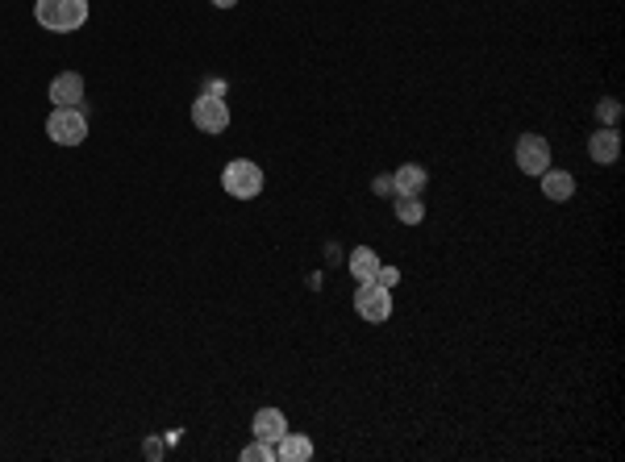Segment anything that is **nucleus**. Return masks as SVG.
Segmentation results:
<instances>
[{"instance_id": "nucleus-1", "label": "nucleus", "mask_w": 625, "mask_h": 462, "mask_svg": "<svg viewBox=\"0 0 625 462\" xmlns=\"http://www.w3.org/2000/svg\"><path fill=\"white\" fill-rule=\"evenodd\" d=\"M34 22L50 34H76L88 22V0H38Z\"/></svg>"}, {"instance_id": "nucleus-2", "label": "nucleus", "mask_w": 625, "mask_h": 462, "mask_svg": "<svg viewBox=\"0 0 625 462\" xmlns=\"http://www.w3.org/2000/svg\"><path fill=\"white\" fill-rule=\"evenodd\" d=\"M263 167L259 163H250V158H229L226 167H221V188H226L234 200H254L263 192Z\"/></svg>"}, {"instance_id": "nucleus-3", "label": "nucleus", "mask_w": 625, "mask_h": 462, "mask_svg": "<svg viewBox=\"0 0 625 462\" xmlns=\"http://www.w3.org/2000/svg\"><path fill=\"white\" fill-rule=\"evenodd\" d=\"M46 134H50L55 147H80L88 138V117L80 109H55L50 121H46Z\"/></svg>"}, {"instance_id": "nucleus-4", "label": "nucleus", "mask_w": 625, "mask_h": 462, "mask_svg": "<svg viewBox=\"0 0 625 462\" xmlns=\"http://www.w3.org/2000/svg\"><path fill=\"white\" fill-rule=\"evenodd\" d=\"M354 313L363 316V321H371V325H384L388 316H392V292L379 288L375 280L359 283V292H354Z\"/></svg>"}, {"instance_id": "nucleus-5", "label": "nucleus", "mask_w": 625, "mask_h": 462, "mask_svg": "<svg viewBox=\"0 0 625 462\" xmlns=\"http://www.w3.org/2000/svg\"><path fill=\"white\" fill-rule=\"evenodd\" d=\"M192 125L201 129V134H226L229 129V104L221 101V96L201 92V96L192 101Z\"/></svg>"}, {"instance_id": "nucleus-6", "label": "nucleus", "mask_w": 625, "mask_h": 462, "mask_svg": "<svg viewBox=\"0 0 625 462\" xmlns=\"http://www.w3.org/2000/svg\"><path fill=\"white\" fill-rule=\"evenodd\" d=\"M550 167V142L542 134H522L517 138V171L525 175H542Z\"/></svg>"}, {"instance_id": "nucleus-7", "label": "nucleus", "mask_w": 625, "mask_h": 462, "mask_svg": "<svg viewBox=\"0 0 625 462\" xmlns=\"http://www.w3.org/2000/svg\"><path fill=\"white\" fill-rule=\"evenodd\" d=\"M84 101V76L80 71H63L50 79V104L55 109H80Z\"/></svg>"}, {"instance_id": "nucleus-8", "label": "nucleus", "mask_w": 625, "mask_h": 462, "mask_svg": "<svg viewBox=\"0 0 625 462\" xmlns=\"http://www.w3.org/2000/svg\"><path fill=\"white\" fill-rule=\"evenodd\" d=\"M617 155H621V134H617L613 125H601V129L588 138V158L601 163V167H609V163H617Z\"/></svg>"}, {"instance_id": "nucleus-9", "label": "nucleus", "mask_w": 625, "mask_h": 462, "mask_svg": "<svg viewBox=\"0 0 625 462\" xmlns=\"http://www.w3.org/2000/svg\"><path fill=\"white\" fill-rule=\"evenodd\" d=\"M430 183V171L421 163H405V167L392 171V196H421Z\"/></svg>"}, {"instance_id": "nucleus-10", "label": "nucleus", "mask_w": 625, "mask_h": 462, "mask_svg": "<svg viewBox=\"0 0 625 462\" xmlns=\"http://www.w3.org/2000/svg\"><path fill=\"white\" fill-rule=\"evenodd\" d=\"M542 196L546 200H555V204H567L571 196H576V175L571 171H555V167H546L542 175Z\"/></svg>"}, {"instance_id": "nucleus-11", "label": "nucleus", "mask_w": 625, "mask_h": 462, "mask_svg": "<svg viewBox=\"0 0 625 462\" xmlns=\"http://www.w3.org/2000/svg\"><path fill=\"white\" fill-rule=\"evenodd\" d=\"M250 433H254V438L259 441H280L288 433V417L284 413H280V408H259V413H254V425H250Z\"/></svg>"}, {"instance_id": "nucleus-12", "label": "nucleus", "mask_w": 625, "mask_h": 462, "mask_svg": "<svg viewBox=\"0 0 625 462\" xmlns=\"http://www.w3.org/2000/svg\"><path fill=\"white\" fill-rule=\"evenodd\" d=\"M275 458L280 462H308L313 458V441H308L305 433H292V429H288L284 438L275 441Z\"/></svg>"}, {"instance_id": "nucleus-13", "label": "nucleus", "mask_w": 625, "mask_h": 462, "mask_svg": "<svg viewBox=\"0 0 625 462\" xmlns=\"http://www.w3.org/2000/svg\"><path fill=\"white\" fill-rule=\"evenodd\" d=\"M375 271H379V254H375L371 246H354L351 250V275L359 283H367V280H375Z\"/></svg>"}, {"instance_id": "nucleus-14", "label": "nucleus", "mask_w": 625, "mask_h": 462, "mask_svg": "<svg viewBox=\"0 0 625 462\" xmlns=\"http://www.w3.org/2000/svg\"><path fill=\"white\" fill-rule=\"evenodd\" d=\"M392 204H397V217L405 221V226H421V221H425V204H421V196H392Z\"/></svg>"}, {"instance_id": "nucleus-15", "label": "nucleus", "mask_w": 625, "mask_h": 462, "mask_svg": "<svg viewBox=\"0 0 625 462\" xmlns=\"http://www.w3.org/2000/svg\"><path fill=\"white\" fill-rule=\"evenodd\" d=\"M242 462H275V446H272V441H259V438H254L246 450H242Z\"/></svg>"}, {"instance_id": "nucleus-16", "label": "nucleus", "mask_w": 625, "mask_h": 462, "mask_svg": "<svg viewBox=\"0 0 625 462\" xmlns=\"http://www.w3.org/2000/svg\"><path fill=\"white\" fill-rule=\"evenodd\" d=\"M596 117H601V125H617V117H621V104H617L613 96H604V101H596Z\"/></svg>"}, {"instance_id": "nucleus-17", "label": "nucleus", "mask_w": 625, "mask_h": 462, "mask_svg": "<svg viewBox=\"0 0 625 462\" xmlns=\"http://www.w3.org/2000/svg\"><path fill=\"white\" fill-rule=\"evenodd\" d=\"M375 283L392 292V288H397V283H400V267H384V262H379V271H375Z\"/></svg>"}, {"instance_id": "nucleus-18", "label": "nucleus", "mask_w": 625, "mask_h": 462, "mask_svg": "<svg viewBox=\"0 0 625 462\" xmlns=\"http://www.w3.org/2000/svg\"><path fill=\"white\" fill-rule=\"evenodd\" d=\"M375 192H379V196L392 192V175H379V180H375Z\"/></svg>"}, {"instance_id": "nucleus-19", "label": "nucleus", "mask_w": 625, "mask_h": 462, "mask_svg": "<svg viewBox=\"0 0 625 462\" xmlns=\"http://www.w3.org/2000/svg\"><path fill=\"white\" fill-rule=\"evenodd\" d=\"M159 454H163V446H159V438H150V441H147V458H159Z\"/></svg>"}, {"instance_id": "nucleus-20", "label": "nucleus", "mask_w": 625, "mask_h": 462, "mask_svg": "<svg viewBox=\"0 0 625 462\" xmlns=\"http://www.w3.org/2000/svg\"><path fill=\"white\" fill-rule=\"evenodd\" d=\"M217 9H234V4H238V0H213Z\"/></svg>"}]
</instances>
